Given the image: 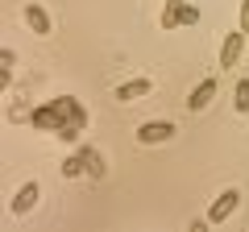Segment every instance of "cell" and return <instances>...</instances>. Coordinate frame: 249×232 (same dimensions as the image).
Instances as JSON below:
<instances>
[{"label":"cell","instance_id":"cell-11","mask_svg":"<svg viewBox=\"0 0 249 232\" xmlns=\"http://www.w3.org/2000/svg\"><path fill=\"white\" fill-rule=\"evenodd\" d=\"M62 174H67V179H79V174H88V170H83V158H79V153L62 162Z\"/></svg>","mask_w":249,"mask_h":232},{"label":"cell","instance_id":"cell-8","mask_svg":"<svg viewBox=\"0 0 249 232\" xmlns=\"http://www.w3.org/2000/svg\"><path fill=\"white\" fill-rule=\"evenodd\" d=\"M79 158H83V170H88L91 179H100V174H104V158H100V153L91 149V145H83V149H79Z\"/></svg>","mask_w":249,"mask_h":232},{"label":"cell","instance_id":"cell-12","mask_svg":"<svg viewBox=\"0 0 249 232\" xmlns=\"http://www.w3.org/2000/svg\"><path fill=\"white\" fill-rule=\"evenodd\" d=\"M196 21H199V9L183 0V4H178V25H196Z\"/></svg>","mask_w":249,"mask_h":232},{"label":"cell","instance_id":"cell-6","mask_svg":"<svg viewBox=\"0 0 249 232\" xmlns=\"http://www.w3.org/2000/svg\"><path fill=\"white\" fill-rule=\"evenodd\" d=\"M212 96H216V79H204V83H199L196 91H191V99H187V108H191V112H204V108L212 104Z\"/></svg>","mask_w":249,"mask_h":232},{"label":"cell","instance_id":"cell-4","mask_svg":"<svg viewBox=\"0 0 249 232\" xmlns=\"http://www.w3.org/2000/svg\"><path fill=\"white\" fill-rule=\"evenodd\" d=\"M37 195H42V187L37 182H25V187L13 195V215H25V212H34L37 207Z\"/></svg>","mask_w":249,"mask_h":232},{"label":"cell","instance_id":"cell-13","mask_svg":"<svg viewBox=\"0 0 249 232\" xmlns=\"http://www.w3.org/2000/svg\"><path fill=\"white\" fill-rule=\"evenodd\" d=\"M241 33H249V0H241Z\"/></svg>","mask_w":249,"mask_h":232},{"label":"cell","instance_id":"cell-1","mask_svg":"<svg viewBox=\"0 0 249 232\" xmlns=\"http://www.w3.org/2000/svg\"><path fill=\"white\" fill-rule=\"evenodd\" d=\"M175 137V125L170 120H145L142 129H137V141L142 145H162V141H170Z\"/></svg>","mask_w":249,"mask_h":232},{"label":"cell","instance_id":"cell-5","mask_svg":"<svg viewBox=\"0 0 249 232\" xmlns=\"http://www.w3.org/2000/svg\"><path fill=\"white\" fill-rule=\"evenodd\" d=\"M150 91H154L150 79H129V83H121V87H116V99H121V104H133V99L150 96Z\"/></svg>","mask_w":249,"mask_h":232},{"label":"cell","instance_id":"cell-9","mask_svg":"<svg viewBox=\"0 0 249 232\" xmlns=\"http://www.w3.org/2000/svg\"><path fill=\"white\" fill-rule=\"evenodd\" d=\"M178 4H183V0H166V9H162V29H178Z\"/></svg>","mask_w":249,"mask_h":232},{"label":"cell","instance_id":"cell-2","mask_svg":"<svg viewBox=\"0 0 249 232\" xmlns=\"http://www.w3.org/2000/svg\"><path fill=\"white\" fill-rule=\"evenodd\" d=\"M237 203H241V191H237V187H229V191H224V195L212 203V212H208V224H224L232 212H237Z\"/></svg>","mask_w":249,"mask_h":232},{"label":"cell","instance_id":"cell-7","mask_svg":"<svg viewBox=\"0 0 249 232\" xmlns=\"http://www.w3.org/2000/svg\"><path fill=\"white\" fill-rule=\"evenodd\" d=\"M25 25L34 29L37 37H46V33H50V17H46V9H42V4H25Z\"/></svg>","mask_w":249,"mask_h":232},{"label":"cell","instance_id":"cell-3","mask_svg":"<svg viewBox=\"0 0 249 232\" xmlns=\"http://www.w3.org/2000/svg\"><path fill=\"white\" fill-rule=\"evenodd\" d=\"M245 37H249V33H241V29L224 37V46H220V66H224V71H229V66H237L241 50H245Z\"/></svg>","mask_w":249,"mask_h":232},{"label":"cell","instance_id":"cell-10","mask_svg":"<svg viewBox=\"0 0 249 232\" xmlns=\"http://www.w3.org/2000/svg\"><path fill=\"white\" fill-rule=\"evenodd\" d=\"M232 108H237V112H249V79L237 83V91H232Z\"/></svg>","mask_w":249,"mask_h":232}]
</instances>
